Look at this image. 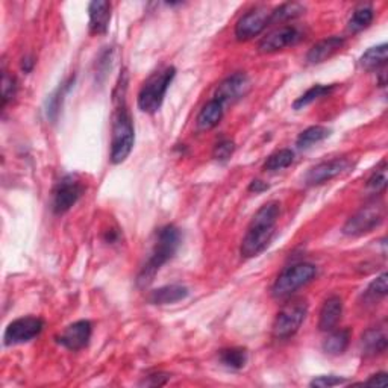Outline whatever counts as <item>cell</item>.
I'll return each instance as SVG.
<instances>
[{"label": "cell", "mask_w": 388, "mask_h": 388, "mask_svg": "<svg viewBox=\"0 0 388 388\" xmlns=\"http://www.w3.org/2000/svg\"><path fill=\"white\" fill-rule=\"evenodd\" d=\"M279 214L281 205L276 200L267 202L257 211L242 242V249H239L243 258H255L264 252L275 235Z\"/></svg>", "instance_id": "obj_1"}, {"label": "cell", "mask_w": 388, "mask_h": 388, "mask_svg": "<svg viewBox=\"0 0 388 388\" xmlns=\"http://www.w3.org/2000/svg\"><path fill=\"white\" fill-rule=\"evenodd\" d=\"M179 244H180V232L176 226L167 225L161 227L156 235V242L149 259L146 261V264L141 267L139 276H136V285L141 289L149 287V285L153 282L156 273L161 270V267L167 261H170L175 257Z\"/></svg>", "instance_id": "obj_2"}, {"label": "cell", "mask_w": 388, "mask_h": 388, "mask_svg": "<svg viewBox=\"0 0 388 388\" xmlns=\"http://www.w3.org/2000/svg\"><path fill=\"white\" fill-rule=\"evenodd\" d=\"M135 143V129L128 107L122 104L112 114L111 131V163L122 164L126 159Z\"/></svg>", "instance_id": "obj_3"}, {"label": "cell", "mask_w": 388, "mask_h": 388, "mask_svg": "<svg viewBox=\"0 0 388 388\" xmlns=\"http://www.w3.org/2000/svg\"><path fill=\"white\" fill-rule=\"evenodd\" d=\"M176 76L175 67H166L164 70L152 75L139 93V108L143 112L153 114L161 108L167 90Z\"/></svg>", "instance_id": "obj_4"}, {"label": "cell", "mask_w": 388, "mask_h": 388, "mask_svg": "<svg viewBox=\"0 0 388 388\" xmlns=\"http://www.w3.org/2000/svg\"><path fill=\"white\" fill-rule=\"evenodd\" d=\"M316 275L317 269L316 266L310 264V262H299V264H293L287 269H284L271 287L273 298L276 299L290 298L293 293L305 287L306 284H310Z\"/></svg>", "instance_id": "obj_5"}, {"label": "cell", "mask_w": 388, "mask_h": 388, "mask_svg": "<svg viewBox=\"0 0 388 388\" xmlns=\"http://www.w3.org/2000/svg\"><path fill=\"white\" fill-rule=\"evenodd\" d=\"M385 219V207L382 202H373L362 207L346 222L343 232L349 237H361L376 230Z\"/></svg>", "instance_id": "obj_6"}, {"label": "cell", "mask_w": 388, "mask_h": 388, "mask_svg": "<svg viewBox=\"0 0 388 388\" xmlns=\"http://www.w3.org/2000/svg\"><path fill=\"white\" fill-rule=\"evenodd\" d=\"M308 314L305 301H293L285 305L278 313L273 323V335L281 340H287L298 333Z\"/></svg>", "instance_id": "obj_7"}, {"label": "cell", "mask_w": 388, "mask_h": 388, "mask_svg": "<svg viewBox=\"0 0 388 388\" xmlns=\"http://www.w3.org/2000/svg\"><path fill=\"white\" fill-rule=\"evenodd\" d=\"M271 11L266 6H257L237 21L235 37L238 41H249L258 37L270 25Z\"/></svg>", "instance_id": "obj_8"}, {"label": "cell", "mask_w": 388, "mask_h": 388, "mask_svg": "<svg viewBox=\"0 0 388 388\" xmlns=\"http://www.w3.org/2000/svg\"><path fill=\"white\" fill-rule=\"evenodd\" d=\"M44 328V320L40 317H20L17 320L11 322L5 329V345L14 346L29 343L33 338H37Z\"/></svg>", "instance_id": "obj_9"}, {"label": "cell", "mask_w": 388, "mask_h": 388, "mask_svg": "<svg viewBox=\"0 0 388 388\" xmlns=\"http://www.w3.org/2000/svg\"><path fill=\"white\" fill-rule=\"evenodd\" d=\"M84 190V184L76 176H64L53 191V211L56 214H64L72 210L73 205L81 199Z\"/></svg>", "instance_id": "obj_10"}, {"label": "cell", "mask_w": 388, "mask_h": 388, "mask_svg": "<svg viewBox=\"0 0 388 388\" xmlns=\"http://www.w3.org/2000/svg\"><path fill=\"white\" fill-rule=\"evenodd\" d=\"M249 88H250L249 77L244 73L238 72L227 76L225 81L220 82V85L215 90L214 99L219 100L225 107L227 104H234V102L244 97L247 95Z\"/></svg>", "instance_id": "obj_11"}, {"label": "cell", "mask_w": 388, "mask_h": 388, "mask_svg": "<svg viewBox=\"0 0 388 388\" xmlns=\"http://www.w3.org/2000/svg\"><path fill=\"white\" fill-rule=\"evenodd\" d=\"M302 38V32L299 28L287 25L270 32L267 37L261 40L258 49L261 53H275L289 45H293Z\"/></svg>", "instance_id": "obj_12"}, {"label": "cell", "mask_w": 388, "mask_h": 388, "mask_svg": "<svg viewBox=\"0 0 388 388\" xmlns=\"http://www.w3.org/2000/svg\"><path fill=\"white\" fill-rule=\"evenodd\" d=\"M350 163L346 158H335L330 159V161L320 163L318 166L313 167L310 172L305 176V182L308 185H320L323 182H328L345 173L349 168Z\"/></svg>", "instance_id": "obj_13"}, {"label": "cell", "mask_w": 388, "mask_h": 388, "mask_svg": "<svg viewBox=\"0 0 388 388\" xmlns=\"http://www.w3.org/2000/svg\"><path fill=\"white\" fill-rule=\"evenodd\" d=\"M93 326L88 320H79L72 325H68L63 334L58 337V343L63 345L68 350H81L84 349L91 338Z\"/></svg>", "instance_id": "obj_14"}, {"label": "cell", "mask_w": 388, "mask_h": 388, "mask_svg": "<svg viewBox=\"0 0 388 388\" xmlns=\"http://www.w3.org/2000/svg\"><path fill=\"white\" fill-rule=\"evenodd\" d=\"M111 9L112 5L107 0H95V2L90 4L88 26L93 36H104V33H107L111 21Z\"/></svg>", "instance_id": "obj_15"}, {"label": "cell", "mask_w": 388, "mask_h": 388, "mask_svg": "<svg viewBox=\"0 0 388 388\" xmlns=\"http://www.w3.org/2000/svg\"><path fill=\"white\" fill-rule=\"evenodd\" d=\"M346 40L343 37H329L322 41L316 43L306 55V61L310 64H322L333 58L335 53H338L341 49L345 48Z\"/></svg>", "instance_id": "obj_16"}, {"label": "cell", "mask_w": 388, "mask_h": 388, "mask_svg": "<svg viewBox=\"0 0 388 388\" xmlns=\"http://www.w3.org/2000/svg\"><path fill=\"white\" fill-rule=\"evenodd\" d=\"M341 316H343V301L338 296H330L329 299L325 301L320 317H318V328L325 333H329L337 328Z\"/></svg>", "instance_id": "obj_17"}, {"label": "cell", "mask_w": 388, "mask_h": 388, "mask_svg": "<svg viewBox=\"0 0 388 388\" xmlns=\"http://www.w3.org/2000/svg\"><path fill=\"white\" fill-rule=\"evenodd\" d=\"M388 345L387 334L384 328H372L361 337V349L367 357H376L385 352Z\"/></svg>", "instance_id": "obj_18"}, {"label": "cell", "mask_w": 388, "mask_h": 388, "mask_svg": "<svg viewBox=\"0 0 388 388\" xmlns=\"http://www.w3.org/2000/svg\"><path fill=\"white\" fill-rule=\"evenodd\" d=\"M225 114V107L220 104L219 100H215L214 97L207 102V104L203 105V108L200 109L199 116H198V129L199 131H210L212 128H215L217 124H219L223 119Z\"/></svg>", "instance_id": "obj_19"}, {"label": "cell", "mask_w": 388, "mask_h": 388, "mask_svg": "<svg viewBox=\"0 0 388 388\" xmlns=\"http://www.w3.org/2000/svg\"><path fill=\"white\" fill-rule=\"evenodd\" d=\"M187 296H188L187 287L179 284H172L152 291L149 296V301L153 305H172V303L184 301Z\"/></svg>", "instance_id": "obj_20"}, {"label": "cell", "mask_w": 388, "mask_h": 388, "mask_svg": "<svg viewBox=\"0 0 388 388\" xmlns=\"http://www.w3.org/2000/svg\"><path fill=\"white\" fill-rule=\"evenodd\" d=\"M323 343V350L328 355H341L345 353L350 343V330L349 329H333L329 330Z\"/></svg>", "instance_id": "obj_21"}, {"label": "cell", "mask_w": 388, "mask_h": 388, "mask_svg": "<svg viewBox=\"0 0 388 388\" xmlns=\"http://www.w3.org/2000/svg\"><path fill=\"white\" fill-rule=\"evenodd\" d=\"M387 44L382 43L379 45H374L362 53L360 58V65L367 72L378 70V68L384 67L387 64Z\"/></svg>", "instance_id": "obj_22"}, {"label": "cell", "mask_w": 388, "mask_h": 388, "mask_svg": "<svg viewBox=\"0 0 388 388\" xmlns=\"http://www.w3.org/2000/svg\"><path fill=\"white\" fill-rule=\"evenodd\" d=\"M374 17V11L372 6H361L353 11L352 17L347 21V31L350 33H360L364 29H367Z\"/></svg>", "instance_id": "obj_23"}, {"label": "cell", "mask_w": 388, "mask_h": 388, "mask_svg": "<svg viewBox=\"0 0 388 388\" xmlns=\"http://www.w3.org/2000/svg\"><path fill=\"white\" fill-rule=\"evenodd\" d=\"M334 90H335V84H333V85L317 84V85L311 87L310 90H306L301 97H298V100H296L293 104V108L294 109H302V108L308 107L310 104H313V102L329 96Z\"/></svg>", "instance_id": "obj_24"}, {"label": "cell", "mask_w": 388, "mask_h": 388, "mask_svg": "<svg viewBox=\"0 0 388 388\" xmlns=\"http://www.w3.org/2000/svg\"><path fill=\"white\" fill-rule=\"evenodd\" d=\"M329 135H330V129L325 126H318L317 124V126H311L305 129L303 132H301L296 144H298L299 149H310L311 146L326 140Z\"/></svg>", "instance_id": "obj_25"}, {"label": "cell", "mask_w": 388, "mask_h": 388, "mask_svg": "<svg viewBox=\"0 0 388 388\" xmlns=\"http://www.w3.org/2000/svg\"><path fill=\"white\" fill-rule=\"evenodd\" d=\"M219 360L225 367L232 369V370H239L246 366L247 352H246V349H242V347L223 349V350H220Z\"/></svg>", "instance_id": "obj_26"}, {"label": "cell", "mask_w": 388, "mask_h": 388, "mask_svg": "<svg viewBox=\"0 0 388 388\" xmlns=\"http://www.w3.org/2000/svg\"><path fill=\"white\" fill-rule=\"evenodd\" d=\"M305 6L301 4L296 2H290V4H284L279 8L271 11V17H270V25L273 23H282V21H289L293 20L296 17H299L303 14Z\"/></svg>", "instance_id": "obj_27"}, {"label": "cell", "mask_w": 388, "mask_h": 388, "mask_svg": "<svg viewBox=\"0 0 388 388\" xmlns=\"http://www.w3.org/2000/svg\"><path fill=\"white\" fill-rule=\"evenodd\" d=\"M293 161H294L293 151L281 149L267 158V161L264 163V170L266 172H279V170L290 167Z\"/></svg>", "instance_id": "obj_28"}, {"label": "cell", "mask_w": 388, "mask_h": 388, "mask_svg": "<svg viewBox=\"0 0 388 388\" xmlns=\"http://www.w3.org/2000/svg\"><path fill=\"white\" fill-rule=\"evenodd\" d=\"M75 82V77H70L67 79V81L58 87V90L55 91V93L49 97L48 100V117L50 120H56V116H58V112L61 109V104H63V99L64 96L67 95L68 88L72 87V84Z\"/></svg>", "instance_id": "obj_29"}, {"label": "cell", "mask_w": 388, "mask_h": 388, "mask_svg": "<svg viewBox=\"0 0 388 388\" xmlns=\"http://www.w3.org/2000/svg\"><path fill=\"white\" fill-rule=\"evenodd\" d=\"M387 163L382 161L378 167H376L374 172L372 173V176L369 178L367 180V188L374 191V193H379V191H384L385 187H387Z\"/></svg>", "instance_id": "obj_30"}, {"label": "cell", "mask_w": 388, "mask_h": 388, "mask_svg": "<svg viewBox=\"0 0 388 388\" xmlns=\"http://www.w3.org/2000/svg\"><path fill=\"white\" fill-rule=\"evenodd\" d=\"M234 151H235V143L230 139H223L214 146L212 156H214L215 161L226 163V161H230L231 156L234 155Z\"/></svg>", "instance_id": "obj_31"}, {"label": "cell", "mask_w": 388, "mask_h": 388, "mask_svg": "<svg viewBox=\"0 0 388 388\" xmlns=\"http://www.w3.org/2000/svg\"><path fill=\"white\" fill-rule=\"evenodd\" d=\"M16 93H17L16 77L5 72L2 76V108H5L9 102L16 97Z\"/></svg>", "instance_id": "obj_32"}, {"label": "cell", "mask_w": 388, "mask_h": 388, "mask_svg": "<svg viewBox=\"0 0 388 388\" xmlns=\"http://www.w3.org/2000/svg\"><path fill=\"white\" fill-rule=\"evenodd\" d=\"M388 291V285H387V273H382L381 276L376 278L370 285L367 294L372 296V298H384Z\"/></svg>", "instance_id": "obj_33"}, {"label": "cell", "mask_w": 388, "mask_h": 388, "mask_svg": "<svg viewBox=\"0 0 388 388\" xmlns=\"http://www.w3.org/2000/svg\"><path fill=\"white\" fill-rule=\"evenodd\" d=\"M345 382H346L345 378H340V376H335V374H328V376H318V378L311 381L310 385L311 387H320V388H330V387L341 385Z\"/></svg>", "instance_id": "obj_34"}, {"label": "cell", "mask_w": 388, "mask_h": 388, "mask_svg": "<svg viewBox=\"0 0 388 388\" xmlns=\"http://www.w3.org/2000/svg\"><path fill=\"white\" fill-rule=\"evenodd\" d=\"M170 376L167 373H153L147 376V381H144V384L156 387V385H164Z\"/></svg>", "instance_id": "obj_35"}, {"label": "cell", "mask_w": 388, "mask_h": 388, "mask_svg": "<svg viewBox=\"0 0 388 388\" xmlns=\"http://www.w3.org/2000/svg\"><path fill=\"white\" fill-rule=\"evenodd\" d=\"M367 385H376V387H387L388 384V379H387V373H378V374H373L372 378H369L366 381Z\"/></svg>", "instance_id": "obj_36"}, {"label": "cell", "mask_w": 388, "mask_h": 388, "mask_svg": "<svg viewBox=\"0 0 388 388\" xmlns=\"http://www.w3.org/2000/svg\"><path fill=\"white\" fill-rule=\"evenodd\" d=\"M269 190V184H266L264 180H259V179H255L250 182V185H249V191H252L255 194H259L262 191H267Z\"/></svg>", "instance_id": "obj_37"}]
</instances>
